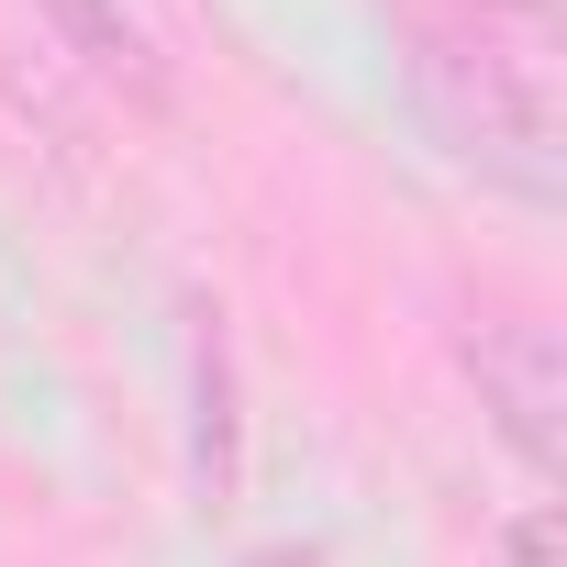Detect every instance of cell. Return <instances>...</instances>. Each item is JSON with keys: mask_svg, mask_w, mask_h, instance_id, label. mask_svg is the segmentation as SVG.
Here are the masks:
<instances>
[{"mask_svg": "<svg viewBox=\"0 0 567 567\" xmlns=\"http://www.w3.org/2000/svg\"><path fill=\"white\" fill-rule=\"evenodd\" d=\"M200 489H234V357L200 334Z\"/></svg>", "mask_w": 567, "mask_h": 567, "instance_id": "4", "label": "cell"}, {"mask_svg": "<svg viewBox=\"0 0 567 567\" xmlns=\"http://www.w3.org/2000/svg\"><path fill=\"white\" fill-rule=\"evenodd\" d=\"M501 567H556V512H545V501L501 523Z\"/></svg>", "mask_w": 567, "mask_h": 567, "instance_id": "5", "label": "cell"}, {"mask_svg": "<svg viewBox=\"0 0 567 567\" xmlns=\"http://www.w3.org/2000/svg\"><path fill=\"white\" fill-rule=\"evenodd\" d=\"M34 12H45V34L90 68V79H112V90H134L145 112L167 101V56H156V34L123 12V0H34Z\"/></svg>", "mask_w": 567, "mask_h": 567, "instance_id": "3", "label": "cell"}, {"mask_svg": "<svg viewBox=\"0 0 567 567\" xmlns=\"http://www.w3.org/2000/svg\"><path fill=\"white\" fill-rule=\"evenodd\" d=\"M423 101L445 145L512 189H556V12L545 0H456L423 23Z\"/></svg>", "mask_w": 567, "mask_h": 567, "instance_id": "1", "label": "cell"}, {"mask_svg": "<svg viewBox=\"0 0 567 567\" xmlns=\"http://www.w3.org/2000/svg\"><path fill=\"white\" fill-rule=\"evenodd\" d=\"M467 368H478V401H489L501 445L534 456V467H556L567 456V357H556V323L501 312V323L467 334Z\"/></svg>", "mask_w": 567, "mask_h": 567, "instance_id": "2", "label": "cell"}]
</instances>
